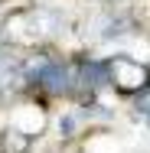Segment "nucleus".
<instances>
[{
  "label": "nucleus",
  "mask_w": 150,
  "mask_h": 153,
  "mask_svg": "<svg viewBox=\"0 0 150 153\" xmlns=\"http://www.w3.org/2000/svg\"><path fill=\"white\" fill-rule=\"evenodd\" d=\"M108 75L118 82V88L124 91H134V88H147L150 85V75L140 62L127 59V56H118L114 62H108Z\"/></svg>",
  "instance_id": "1"
},
{
  "label": "nucleus",
  "mask_w": 150,
  "mask_h": 153,
  "mask_svg": "<svg viewBox=\"0 0 150 153\" xmlns=\"http://www.w3.org/2000/svg\"><path fill=\"white\" fill-rule=\"evenodd\" d=\"M33 78H36L46 91H65V88H69V68H65L62 62H43V65L33 72Z\"/></svg>",
  "instance_id": "2"
}]
</instances>
